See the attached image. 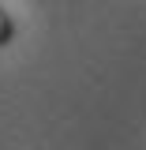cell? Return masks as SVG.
I'll list each match as a JSON object with an SVG mask.
<instances>
[{
    "mask_svg": "<svg viewBox=\"0 0 146 150\" xmlns=\"http://www.w3.org/2000/svg\"><path fill=\"white\" fill-rule=\"evenodd\" d=\"M11 38H15V23H11V15L0 8V49H4V45H11Z\"/></svg>",
    "mask_w": 146,
    "mask_h": 150,
    "instance_id": "obj_1",
    "label": "cell"
}]
</instances>
